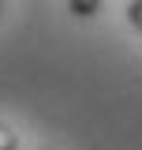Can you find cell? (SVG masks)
<instances>
[{
	"mask_svg": "<svg viewBox=\"0 0 142 150\" xmlns=\"http://www.w3.org/2000/svg\"><path fill=\"white\" fill-rule=\"evenodd\" d=\"M131 23L142 30V0H135V4H131Z\"/></svg>",
	"mask_w": 142,
	"mask_h": 150,
	"instance_id": "3957f363",
	"label": "cell"
},
{
	"mask_svg": "<svg viewBox=\"0 0 142 150\" xmlns=\"http://www.w3.org/2000/svg\"><path fill=\"white\" fill-rule=\"evenodd\" d=\"M97 8H101V0H71V11L79 19H90V15H97Z\"/></svg>",
	"mask_w": 142,
	"mask_h": 150,
	"instance_id": "6da1fadb",
	"label": "cell"
},
{
	"mask_svg": "<svg viewBox=\"0 0 142 150\" xmlns=\"http://www.w3.org/2000/svg\"><path fill=\"white\" fill-rule=\"evenodd\" d=\"M0 150H19V139L4 128V124H0Z\"/></svg>",
	"mask_w": 142,
	"mask_h": 150,
	"instance_id": "7a4b0ae2",
	"label": "cell"
}]
</instances>
